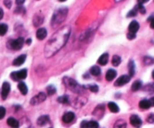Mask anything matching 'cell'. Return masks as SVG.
Wrapping results in <instances>:
<instances>
[{
	"mask_svg": "<svg viewBox=\"0 0 154 128\" xmlns=\"http://www.w3.org/2000/svg\"><path fill=\"white\" fill-rule=\"evenodd\" d=\"M71 33V27L66 26L59 29L48 40L44 48V54L46 57H51L56 54L68 41Z\"/></svg>",
	"mask_w": 154,
	"mask_h": 128,
	"instance_id": "obj_1",
	"label": "cell"
},
{
	"mask_svg": "<svg viewBox=\"0 0 154 128\" xmlns=\"http://www.w3.org/2000/svg\"><path fill=\"white\" fill-rule=\"evenodd\" d=\"M68 10L66 8H60L54 12L51 19V26L57 27L66 20Z\"/></svg>",
	"mask_w": 154,
	"mask_h": 128,
	"instance_id": "obj_2",
	"label": "cell"
},
{
	"mask_svg": "<svg viewBox=\"0 0 154 128\" xmlns=\"http://www.w3.org/2000/svg\"><path fill=\"white\" fill-rule=\"evenodd\" d=\"M63 83L65 84V85L68 87V89L71 90L74 93H81L84 91V87L81 85H80L73 78L65 77L63 78Z\"/></svg>",
	"mask_w": 154,
	"mask_h": 128,
	"instance_id": "obj_3",
	"label": "cell"
},
{
	"mask_svg": "<svg viewBox=\"0 0 154 128\" xmlns=\"http://www.w3.org/2000/svg\"><path fill=\"white\" fill-rule=\"evenodd\" d=\"M24 39L22 37H19L18 39H15V40H10L8 42V47L13 50H20L23 46Z\"/></svg>",
	"mask_w": 154,
	"mask_h": 128,
	"instance_id": "obj_4",
	"label": "cell"
},
{
	"mask_svg": "<svg viewBox=\"0 0 154 128\" xmlns=\"http://www.w3.org/2000/svg\"><path fill=\"white\" fill-rule=\"evenodd\" d=\"M27 76V70L26 69H21L17 72H13L11 73V78L14 81H20V80L25 79Z\"/></svg>",
	"mask_w": 154,
	"mask_h": 128,
	"instance_id": "obj_5",
	"label": "cell"
},
{
	"mask_svg": "<svg viewBox=\"0 0 154 128\" xmlns=\"http://www.w3.org/2000/svg\"><path fill=\"white\" fill-rule=\"evenodd\" d=\"M47 95L45 94L44 93H39L35 96V97H33L31 99V100H30V104L33 105V106H35V105H38V104L41 103V102H44L45 100H46Z\"/></svg>",
	"mask_w": 154,
	"mask_h": 128,
	"instance_id": "obj_6",
	"label": "cell"
},
{
	"mask_svg": "<svg viewBox=\"0 0 154 128\" xmlns=\"http://www.w3.org/2000/svg\"><path fill=\"white\" fill-rule=\"evenodd\" d=\"M131 78L129 75H123L121 76L118 78L116 80V82H114V86L117 87H120V86H123L125 84H126L128 82H129Z\"/></svg>",
	"mask_w": 154,
	"mask_h": 128,
	"instance_id": "obj_7",
	"label": "cell"
},
{
	"mask_svg": "<svg viewBox=\"0 0 154 128\" xmlns=\"http://www.w3.org/2000/svg\"><path fill=\"white\" fill-rule=\"evenodd\" d=\"M11 91V85L10 84L7 82H5L2 84V92H1V96H2V99L3 100H6L8 94Z\"/></svg>",
	"mask_w": 154,
	"mask_h": 128,
	"instance_id": "obj_8",
	"label": "cell"
},
{
	"mask_svg": "<svg viewBox=\"0 0 154 128\" xmlns=\"http://www.w3.org/2000/svg\"><path fill=\"white\" fill-rule=\"evenodd\" d=\"M129 121H130L131 125L135 128H140L141 127V125H142V121H141V119L138 117V115H131Z\"/></svg>",
	"mask_w": 154,
	"mask_h": 128,
	"instance_id": "obj_9",
	"label": "cell"
},
{
	"mask_svg": "<svg viewBox=\"0 0 154 128\" xmlns=\"http://www.w3.org/2000/svg\"><path fill=\"white\" fill-rule=\"evenodd\" d=\"M75 118V115L74 112L68 111L62 116V121L64 123H66V124H68V123H71L72 121H73Z\"/></svg>",
	"mask_w": 154,
	"mask_h": 128,
	"instance_id": "obj_10",
	"label": "cell"
},
{
	"mask_svg": "<svg viewBox=\"0 0 154 128\" xmlns=\"http://www.w3.org/2000/svg\"><path fill=\"white\" fill-rule=\"evenodd\" d=\"M139 28H140V25L139 24H138V21H132V22L129 24V25H128V31H129V33L135 34L138 31Z\"/></svg>",
	"mask_w": 154,
	"mask_h": 128,
	"instance_id": "obj_11",
	"label": "cell"
},
{
	"mask_svg": "<svg viewBox=\"0 0 154 128\" xmlns=\"http://www.w3.org/2000/svg\"><path fill=\"white\" fill-rule=\"evenodd\" d=\"M48 35V31L45 28H39L36 32V37L39 40H43L46 38Z\"/></svg>",
	"mask_w": 154,
	"mask_h": 128,
	"instance_id": "obj_12",
	"label": "cell"
},
{
	"mask_svg": "<svg viewBox=\"0 0 154 128\" xmlns=\"http://www.w3.org/2000/svg\"><path fill=\"white\" fill-rule=\"evenodd\" d=\"M26 59V54H22V55H20L19 57L15 59V60L13 61V65L15 66H20L23 64V63L25 62Z\"/></svg>",
	"mask_w": 154,
	"mask_h": 128,
	"instance_id": "obj_13",
	"label": "cell"
},
{
	"mask_svg": "<svg viewBox=\"0 0 154 128\" xmlns=\"http://www.w3.org/2000/svg\"><path fill=\"white\" fill-rule=\"evenodd\" d=\"M116 76H117V72H116V70L110 69H108V72L106 73L105 78H106V80L108 81V82H111L112 80L116 78Z\"/></svg>",
	"mask_w": 154,
	"mask_h": 128,
	"instance_id": "obj_14",
	"label": "cell"
},
{
	"mask_svg": "<svg viewBox=\"0 0 154 128\" xmlns=\"http://www.w3.org/2000/svg\"><path fill=\"white\" fill-rule=\"evenodd\" d=\"M50 121V118L48 115H42L38 118L37 120V125L39 126H44L46 124H48Z\"/></svg>",
	"mask_w": 154,
	"mask_h": 128,
	"instance_id": "obj_15",
	"label": "cell"
},
{
	"mask_svg": "<svg viewBox=\"0 0 154 128\" xmlns=\"http://www.w3.org/2000/svg\"><path fill=\"white\" fill-rule=\"evenodd\" d=\"M7 124L8 125V126L12 128H19V127H20L19 121L13 117H10L8 118Z\"/></svg>",
	"mask_w": 154,
	"mask_h": 128,
	"instance_id": "obj_16",
	"label": "cell"
},
{
	"mask_svg": "<svg viewBox=\"0 0 154 128\" xmlns=\"http://www.w3.org/2000/svg\"><path fill=\"white\" fill-rule=\"evenodd\" d=\"M108 57H109V55H108V53L103 54L102 55L100 56V57L98 60V63L102 66L106 65L107 63L108 62Z\"/></svg>",
	"mask_w": 154,
	"mask_h": 128,
	"instance_id": "obj_17",
	"label": "cell"
},
{
	"mask_svg": "<svg viewBox=\"0 0 154 128\" xmlns=\"http://www.w3.org/2000/svg\"><path fill=\"white\" fill-rule=\"evenodd\" d=\"M18 89L20 91V93H22L23 95H26L28 93V87L26 86V84L24 82H20L18 84Z\"/></svg>",
	"mask_w": 154,
	"mask_h": 128,
	"instance_id": "obj_18",
	"label": "cell"
},
{
	"mask_svg": "<svg viewBox=\"0 0 154 128\" xmlns=\"http://www.w3.org/2000/svg\"><path fill=\"white\" fill-rule=\"evenodd\" d=\"M139 107L142 109H148L150 108L151 107V103H150V101L149 100H142L139 102Z\"/></svg>",
	"mask_w": 154,
	"mask_h": 128,
	"instance_id": "obj_19",
	"label": "cell"
},
{
	"mask_svg": "<svg viewBox=\"0 0 154 128\" xmlns=\"http://www.w3.org/2000/svg\"><path fill=\"white\" fill-rule=\"evenodd\" d=\"M108 109H109V110H110L111 112H113V113H117L119 111V108L118 107L117 105L114 102H109L108 105Z\"/></svg>",
	"mask_w": 154,
	"mask_h": 128,
	"instance_id": "obj_20",
	"label": "cell"
},
{
	"mask_svg": "<svg viewBox=\"0 0 154 128\" xmlns=\"http://www.w3.org/2000/svg\"><path fill=\"white\" fill-rule=\"evenodd\" d=\"M128 72H129V76L132 77L135 73V63L133 60H130L129 63H128Z\"/></svg>",
	"mask_w": 154,
	"mask_h": 128,
	"instance_id": "obj_21",
	"label": "cell"
},
{
	"mask_svg": "<svg viewBox=\"0 0 154 128\" xmlns=\"http://www.w3.org/2000/svg\"><path fill=\"white\" fill-rule=\"evenodd\" d=\"M90 73V74L94 75V76H98V75L101 74V69L97 66H93V67H91Z\"/></svg>",
	"mask_w": 154,
	"mask_h": 128,
	"instance_id": "obj_22",
	"label": "cell"
},
{
	"mask_svg": "<svg viewBox=\"0 0 154 128\" xmlns=\"http://www.w3.org/2000/svg\"><path fill=\"white\" fill-rule=\"evenodd\" d=\"M114 128H126V122L123 119L117 120L114 124Z\"/></svg>",
	"mask_w": 154,
	"mask_h": 128,
	"instance_id": "obj_23",
	"label": "cell"
},
{
	"mask_svg": "<svg viewBox=\"0 0 154 128\" xmlns=\"http://www.w3.org/2000/svg\"><path fill=\"white\" fill-rule=\"evenodd\" d=\"M112 65L114 66H118L121 63V57L118 55H114L113 56L111 60Z\"/></svg>",
	"mask_w": 154,
	"mask_h": 128,
	"instance_id": "obj_24",
	"label": "cell"
},
{
	"mask_svg": "<svg viewBox=\"0 0 154 128\" xmlns=\"http://www.w3.org/2000/svg\"><path fill=\"white\" fill-rule=\"evenodd\" d=\"M142 86V82L140 80H137L135 82H134V83L132 84V91L135 92V91H138Z\"/></svg>",
	"mask_w": 154,
	"mask_h": 128,
	"instance_id": "obj_25",
	"label": "cell"
},
{
	"mask_svg": "<svg viewBox=\"0 0 154 128\" xmlns=\"http://www.w3.org/2000/svg\"><path fill=\"white\" fill-rule=\"evenodd\" d=\"M43 23V17L39 16V15H35L34 18H33V24L35 26H39V25L42 24Z\"/></svg>",
	"mask_w": 154,
	"mask_h": 128,
	"instance_id": "obj_26",
	"label": "cell"
},
{
	"mask_svg": "<svg viewBox=\"0 0 154 128\" xmlns=\"http://www.w3.org/2000/svg\"><path fill=\"white\" fill-rule=\"evenodd\" d=\"M8 25L6 24H0V35L1 36H3L6 34L8 31Z\"/></svg>",
	"mask_w": 154,
	"mask_h": 128,
	"instance_id": "obj_27",
	"label": "cell"
},
{
	"mask_svg": "<svg viewBox=\"0 0 154 128\" xmlns=\"http://www.w3.org/2000/svg\"><path fill=\"white\" fill-rule=\"evenodd\" d=\"M57 101L60 103L62 104H67L69 102V99H68V96L66 95H63V96H61L59 98L57 99Z\"/></svg>",
	"mask_w": 154,
	"mask_h": 128,
	"instance_id": "obj_28",
	"label": "cell"
},
{
	"mask_svg": "<svg viewBox=\"0 0 154 128\" xmlns=\"http://www.w3.org/2000/svg\"><path fill=\"white\" fill-rule=\"evenodd\" d=\"M144 63H145V65H152L154 63V59L151 57H144Z\"/></svg>",
	"mask_w": 154,
	"mask_h": 128,
	"instance_id": "obj_29",
	"label": "cell"
},
{
	"mask_svg": "<svg viewBox=\"0 0 154 128\" xmlns=\"http://www.w3.org/2000/svg\"><path fill=\"white\" fill-rule=\"evenodd\" d=\"M56 87L53 85H49L48 87H47V92H48V95L49 96H51V95H53L56 93Z\"/></svg>",
	"mask_w": 154,
	"mask_h": 128,
	"instance_id": "obj_30",
	"label": "cell"
},
{
	"mask_svg": "<svg viewBox=\"0 0 154 128\" xmlns=\"http://www.w3.org/2000/svg\"><path fill=\"white\" fill-rule=\"evenodd\" d=\"M144 91H149V92H154V83L148 84L144 87Z\"/></svg>",
	"mask_w": 154,
	"mask_h": 128,
	"instance_id": "obj_31",
	"label": "cell"
},
{
	"mask_svg": "<svg viewBox=\"0 0 154 128\" xmlns=\"http://www.w3.org/2000/svg\"><path fill=\"white\" fill-rule=\"evenodd\" d=\"M138 14V9L137 8H135L134 9L131 10L128 14H127V17H135L136 15Z\"/></svg>",
	"mask_w": 154,
	"mask_h": 128,
	"instance_id": "obj_32",
	"label": "cell"
},
{
	"mask_svg": "<svg viewBox=\"0 0 154 128\" xmlns=\"http://www.w3.org/2000/svg\"><path fill=\"white\" fill-rule=\"evenodd\" d=\"M136 8H137V9H138V11H139L141 15H144V14L146 13V8H145L143 5H139V4H138L137 6H136Z\"/></svg>",
	"mask_w": 154,
	"mask_h": 128,
	"instance_id": "obj_33",
	"label": "cell"
},
{
	"mask_svg": "<svg viewBox=\"0 0 154 128\" xmlns=\"http://www.w3.org/2000/svg\"><path fill=\"white\" fill-rule=\"evenodd\" d=\"M99 125L97 121H89V128H99Z\"/></svg>",
	"mask_w": 154,
	"mask_h": 128,
	"instance_id": "obj_34",
	"label": "cell"
},
{
	"mask_svg": "<svg viewBox=\"0 0 154 128\" xmlns=\"http://www.w3.org/2000/svg\"><path fill=\"white\" fill-rule=\"evenodd\" d=\"M89 90L92 91L93 93H97L99 91V87L96 84H92V85H89Z\"/></svg>",
	"mask_w": 154,
	"mask_h": 128,
	"instance_id": "obj_35",
	"label": "cell"
},
{
	"mask_svg": "<svg viewBox=\"0 0 154 128\" xmlns=\"http://www.w3.org/2000/svg\"><path fill=\"white\" fill-rule=\"evenodd\" d=\"M6 114V109L3 106H0V120L4 118Z\"/></svg>",
	"mask_w": 154,
	"mask_h": 128,
	"instance_id": "obj_36",
	"label": "cell"
},
{
	"mask_svg": "<svg viewBox=\"0 0 154 128\" xmlns=\"http://www.w3.org/2000/svg\"><path fill=\"white\" fill-rule=\"evenodd\" d=\"M147 121L150 124H153L154 123V114H150L148 115V117L147 118Z\"/></svg>",
	"mask_w": 154,
	"mask_h": 128,
	"instance_id": "obj_37",
	"label": "cell"
},
{
	"mask_svg": "<svg viewBox=\"0 0 154 128\" xmlns=\"http://www.w3.org/2000/svg\"><path fill=\"white\" fill-rule=\"evenodd\" d=\"M81 128H89V121H83L81 123Z\"/></svg>",
	"mask_w": 154,
	"mask_h": 128,
	"instance_id": "obj_38",
	"label": "cell"
},
{
	"mask_svg": "<svg viewBox=\"0 0 154 128\" xmlns=\"http://www.w3.org/2000/svg\"><path fill=\"white\" fill-rule=\"evenodd\" d=\"M127 38H128V39H129V40H132V39H134L136 38V35L135 33H128V34H127Z\"/></svg>",
	"mask_w": 154,
	"mask_h": 128,
	"instance_id": "obj_39",
	"label": "cell"
},
{
	"mask_svg": "<svg viewBox=\"0 0 154 128\" xmlns=\"http://www.w3.org/2000/svg\"><path fill=\"white\" fill-rule=\"evenodd\" d=\"M148 21L151 22V27L154 30V17L151 16L150 18H148Z\"/></svg>",
	"mask_w": 154,
	"mask_h": 128,
	"instance_id": "obj_40",
	"label": "cell"
},
{
	"mask_svg": "<svg viewBox=\"0 0 154 128\" xmlns=\"http://www.w3.org/2000/svg\"><path fill=\"white\" fill-rule=\"evenodd\" d=\"M11 1H4V5L8 8H11Z\"/></svg>",
	"mask_w": 154,
	"mask_h": 128,
	"instance_id": "obj_41",
	"label": "cell"
},
{
	"mask_svg": "<svg viewBox=\"0 0 154 128\" xmlns=\"http://www.w3.org/2000/svg\"><path fill=\"white\" fill-rule=\"evenodd\" d=\"M16 11H15V13H23V11H25L24 8L23 7H18L17 8H16Z\"/></svg>",
	"mask_w": 154,
	"mask_h": 128,
	"instance_id": "obj_42",
	"label": "cell"
},
{
	"mask_svg": "<svg viewBox=\"0 0 154 128\" xmlns=\"http://www.w3.org/2000/svg\"><path fill=\"white\" fill-rule=\"evenodd\" d=\"M150 101V103H151V106H154V97H153L152 98H151L149 100Z\"/></svg>",
	"mask_w": 154,
	"mask_h": 128,
	"instance_id": "obj_43",
	"label": "cell"
},
{
	"mask_svg": "<svg viewBox=\"0 0 154 128\" xmlns=\"http://www.w3.org/2000/svg\"><path fill=\"white\" fill-rule=\"evenodd\" d=\"M25 2V1L24 0H21V1H19V0H17V1H16V3L18 5V6H21V5H23V4Z\"/></svg>",
	"mask_w": 154,
	"mask_h": 128,
	"instance_id": "obj_44",
	"label": "cell"
},
{
	"mask_svg": "<svg viewBox=\"0 0 154 128\" xmlns=\"http://www.w3.org/2000/svg\"><path fill=\"white\" fill-rule=\"evenodd\" d=\"M3 15H4L3 10H2V8H0V20H1V19H2V17H3Z\"/></svg>",
	"mask_w": 154,
	"mask_h": 128,
	"instance_id": "obj_45",
	"label": "cell"
},
{
	"mask_svg": "<svg viewBox=\"0 0 154 128\" xmlns=\"http://www.w3.org/2000/svg\"><path fill=\"white\" fill-rule=\"evenodd\" d=\"M148 1L147 0H144V1H138V4H139V5H143L144 3H146V2H147Z\"/></svg>",
	"mask_w": 154,
	"mask_h": 128,
	"instance_id": "obj_46",
	"label": "cell"
},
{
	"mask_svg": "<svg viewBox=\"0 0 154 128\" xmlns=\"http://www.w3.org/2000/svg\"><path fill=\"white\" fill-rule=\"evenodd\" d=\"M31 42H32L31 39H28L27 40H26V44H27V45H30V44H31Z\"/></svg>",
	"mask_w": 154,
	"mask_h": 128,
	"instance_id": "obj_47",
	"label": "cell"
},
{
	"mask_svg": "<svg viewBox=\"0 0 154 128\" xmlns=\"http://www.w3.org/2000/svg\"><path fill=\"white\" fill-rule=\"evenodd\" d=\"M152 77H153V80H154V70L153 71V73H152Z\"/></svg>",
	"mask_w": 154,
	"mask_h": 128,
	"instance_id": "obj_48",
	"label": "cell"
}]
</instances>
